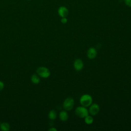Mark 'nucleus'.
Here are the masks:
<instances>
[{"label": "nucleus", "instance_id": "obj_1", "mask_svg": "<svg viewBox=\"0 0 131 131\" xmlns=\"http://www.w3.org/2000/svg\"><path fill=\"white\" fill-rule=\"evenodd\" d=\"M92 97L89 94H84L80 98V103L82 106L88 107L92 104Z\"/></svg>", "mask_w": 131, "mask_h": 131}, {"label": "nucleus", "instance_id": "obj_2", "mask_svg": "<svg viewBox=\"0 0 131 131\" xmlns=\"http://www.w3.org/2000/svg\"><path fill=\"white\" fill-rule=\"evenodd\" d=\"M36 73L37 75L43 78H47L50 76V71L46 67H40L36 70Z\"/></svg>", "mask_w": 131, "mask_h": 131}, {"label": "nucleus", "instance_id": "obj_3", "mask_svg": "<svg viewBox=\"0 0 131 131\" xmlns=\"http://www.w3.org/2000/svg\"><path fill=\"white\" fill-rule=\"evenodd\" d=\"M75 113L76 116L81 118H85L86 116L89 115V111L88 109L83 106L77 107L75 110Z\"/></svg>", "mask_w": 131, "mask_h": 131}, {"label": "nucleus", "instance_id": "obj_4", "mask_svg": "<svg viewBox=\"0 0 131 131\" xmlns=\"http://www.w3.org/2000/svg\"><path fill=\"white\" fill-rule=\"evenodd\" d=\"M74 104V99L72 97H68L64 100L63 103V107L66 111H70L73 108Z\"/></svg>", "mask_w": 131, "mask_h": 131}, {"label": "nucleus", "instance_id": "obj_5", "mask_svg": "<svg viewBox=\"0 0 131 131\" xmlns=\"http://www.w3.org/2000/svg\"><path fill=\"white\" fill-rule=\"evenodd\" d=\"M57 13L58 15L61 17H66L69 14V10L66 6H61L58 8Z\"/></svg>", "mask_w": 131, "mask_h": 131}, {"label": "nucleus", "instance_id": "obj_6", "mask_svg": "<svg viewBox=\"0 0 131 131\" xmlns=\"http://www.w3.org/2000/svg\"><path fill=\"white\" fill-rule=\"evenodd\" d=\"M100 107L96 103H93L90 105L89 108V113L92 116L96 115L99 112Z\"/></svg>", "mask_w": 131, "mask_h": 131}, {"label": "nucleus", "instance_id": "obj_7", "mask_svg": "<svg viewBox=\"0 0 131 131\" xmlns=\"http://www.w3.org/2000/svg\"><path fill=\"white\" fill-rule=\"evenodd\" d=\"M97 54L96 49L94 47H91L87 51V56L89 59H92L96 57Z\"/></svg>", "mask_w": 131, "mask_h": 131}, {"label": "nucleus", "instance_id": "obj_8", "mask_svg": "<svg viewBox=\"0 0 131 131\" xmlns=\"http://www.w3.org/2000/svg\"><path fill=\"white\" fill-rule=\"evenodd\" d=\"M74 67L76 71H81L83 68V63L81 59H76L74 62Z\"/></svg>", "mask_w": 131, "mask_h": 131}, {"label": "nucleus", "instance_id": "obj_9", "mask_svg": "<svg viewBox=\"0 0 131 131\" xmlns=\"http://www.w3.org/2000/svg\"><path fill=\"white\" fill-rule=\"evenodd\" d=\"M59 117L61 121H66L68 119V118H69L68 114L66 111H62L59 113Z\"/></svg>", "mask_w": 131, "mask_h": 131}, {"label": "nucleus", "instance_id": "obj_10", "mask_svg": "<svg viewBox=\"0 0 131 131\" xmlns=\"http://www.w3.org/2000/svg\"><path fill=\"white\" fill-rule=\"evenodd\" d=\"M31 81L34 84H38L40 82V78L39 77V76L36 74L32 75L31 77Z\"/></svg>", "mask_w": 131, "mask_h": 131}, {"label": "nucleus", "instance_id": "obj_11", "mask_svg": "<svg viewBox=\"0 0 131 131\" xmlns=\"http://www.w3.org/2000/svg\"><path fill=\"white\" fill-rule=\"evenodd\" d=\"M0 129L3 131H8L10 129V126L8 123L3 122L0 124Z\"/></svg>", "mask_w": 131, "mask_h": 131}, {"label": "nucleus", "instance_id": "obj_12", "mask_svg": "<svg viewBox=\"0 0 131 131\" xmlns=\"http://www.w3.org/2000/svg\"><path fill=\"white\" fill-rule=\"evenodd\" d=\"M48 117L50 120H54L57 117V113L54 110H51L48 114Z\"/></svg>", "mask_w": 131, "mask_h": 131}, {"label": "nucleus", "instance_id": "obj_13", "mask_svg": "<svg viewBox=\"0 0 131 131\" xmlns=\"http://www.w3.org/2000/svg\"><path fill=\"white\" fill-rule=\"evenodd\" d=\"M93 118L91 116L88 115L84 118V121L87 124H91L93 122Z\"/></svg>", "mask_w": 131, "mask_h": 131}, {"label": "nucleus", "instance_id": "obj_14", "mask_svg": "<svg viewBox=\"0 0 131 131\" xmlns=\"http://www.w3.org/2000/svg\"><path fill=\"white\" fill-rule=\"evenodd\" d=\"M123 1L127 7L131 8V0H123Z\"/></svg>", "mask_w": 131, "mask_h": 131}, {"label": "nucleus", "instance_id": "obj_15", "mask_svg": "<svg viewBox=\"0 0 131 131\" xmlns=\"http://www.w3.org/2000/svg\"><path fill=\"white\" fill-rule=\"evenodd\" d=\"M60 21H61V23L62 24H66L68 22V19L67 18V17H61V19Z\"/></svg>", "mask_w": 131, "mask_h": 131}, {"label": "nucleus", "instance_id": "obj_16", "mask_svg": "<svg viewBox=\"0 0 131 131\" xmlns=\"http://www.w3.org/2000/svg\"><path fill=\"white\" fill-rule=\"evenodd\" d=\"M4 88V83L3 81H0V91H1Z\"/></svg>", "mask_w": 131, "mask_h": 131}, {"label": "nucleus", "instance_id": "obj_17", "mask_svg": "<svg viewBox=\"0 0 131 131\" xmlns=\"http://www.w3.org/2000/svg\"><path fill=\"white\" fill-rule=\"evenodd\" d=\"M49 131H57V129L55 127H51L50 129H49Z\"/></svg>", "mask_w": 131, "mask_h": 131}, {"label": "nucleus", "instance_id": "obj_18", "mask_svg": "<svg viewBox=\"0 0 131 131\" xmlns=\"http://www.w3.org/2000/svg\"><path fill=\"white\" fill-rule=\"evenodd\" d=\"M26 1H31V0H26Z\"/></svg>", "mask_w": 131, "mask_h": 131}]
</instances>
